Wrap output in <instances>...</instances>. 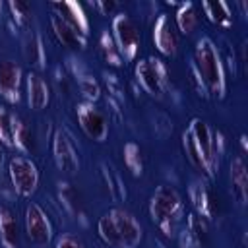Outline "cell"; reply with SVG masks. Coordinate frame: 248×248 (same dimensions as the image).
Listing matches in <instances>:
<instances>
[{"label":"cell","instance_id":"6da1fadb","mask_svg":"<svg viewBox=\"0 0 248 248\" xmlns=\"http://www.w3.org/2000/svg\"><path fill=\"white\" fill-rule=\"evenodd\" d=\"M219 136L202 118H194L182 134V147L188 161L205 176H213L219 167Z\"/></svg>","mask_w":248,"mask_h":248},{"label":"cell","instance_id":"d4e9b609","mask_svg":"<svg viewBox=\"0 0 248 248\" xmlns=\"http://www.w3.org/2000/svg\"><path fill=\"white\" fill-rule=\"evenodd\" d=\"M141 153H140V147L136 145V143H128L126 147H124V159H126V165H128V169L134 172V174H140L141 172V165L138 163H134V157H138V161H141V157H140Z\"/></svg>","mask_w":248,"mask_h":248},{"label":"cell","instance_id":"7c38bea8","mask_svg":"<svg viewBox=\"0 0 248 248\" xmlns=\"http://www.w3.org/2000/svg\"><path fill=\"white\" fill-rule=\"evenodd\" d=\"M21 66L14 60H0V97L8 103L19 101V87H21Z\"/></svg>","mask_w":248,"mask_h":248},{"label":"cell","instance_id":"3957f363","mask_svg":"<svg viewBox=\"0 0 248 248\" xmlns=\"http://www.w3.org/2000/svg\"><path fill=\"white\" fill-rule=\"evenodd\" d=\"M194 74L202 81V87H205L215 97H223V93H225L223 64H221V58H219L217 46L207 37H203V39H200L196 43V48H194Z\"/></svg>","mask_w":248,"mask_h":248},{"label":"cell","instance_id":"484cf974","mask_svg":"<svg viewBox=\"0 0 248 248\" xmlns=\"http://www.w3.org/2000/svg\"><path fill=\"white\" fill-rule=\"evenodd\" d=\"M8 8L12 10V14H14V17L19 21V23H23V21H27L29 19V16H31V6L27 4V2H21V0H16V2H10L8 4Z\"/></svg>","mask_w":248,"mask_h":248},{"label":"cell","instance_id":"cb8c5ba5","mask_svg":"<svg viewBox=\"0 0 248 248\" xmlns=\"http://www.w3.org/2000/svg\"><path fill=\"white\" fill-rule=\"evenodd\" d=\"M184 232H188V236L194 240V244H196L198 248L207 242V229H205V223H203L202 217H198V215H194V213L188 217V227H186Z\"/></svg>","mask_w":248,"mask_h":248},{"label":"cell","instance_id":"5b68a950","mask_svg":"<svg viewBox=\"0 0 248 248\" xmlns=\"http://www.w3.org/2000/svg\"><path fill=\"white\" fill-rule=\"evenodd\" d=\"M0 141L8 147H17L27 153L35 149L29 126L4 107H0Z\"/></svg>","mask_w":248,"mask_h":248},{"label":"cell","instance_id":"e0dca14e","mask_svg":"<svg viewBox=\"0 0 248 248\" xmlns=\"http://www.w3.org/2000/svg\"><path fill=\"white\" fill-rule=\"evenodd\" d=\"M231 184H232L234 198L238 200L240 205H244L246 194H248V170L242 157H234L231 163Z\"/></svg>","mask_w":248,"mask_h":248},{"label":"cell","instance_id":"8992f818","mask_svg":"<svg viewBox=\"0 0 248 248\" xmlns=\"http://www.w3.org/2000/svg\"><path fill=\"white\" fill-rule=\"evenodd\" d=\"M8 176L12 190L21 198H29L39 186V169L25 155H14L8 161Z\"/></svg>","mask_w":248,"mask_h":248},{"label":"cell","instance_id":"2e32d148","mask_svg":"<svg viewBox=\"0 0 248 248\" xmlns=\"http://www.w3.org/2000/svg\"><path fill=\"white\" fill-rule=\"evenodd\" d=\"M0 242L4 248H19V225L8 205H0Z\"/></svg>","mask_w":248,"mask_h":248},{"label":"cell","instance_id":"f1b7e54d","mask_svg":"<svg viewBox=\"0 0 248 248\" xmlns=\"http://www.w3.org/2000/svg\"><path fill=\"white\" fill-rule=\"evenodd\" d=\"M95 8H97V10H101V14H103V16H107L108 12H112V10L116 8V4H114V2H97V4H95Z\"/></svg>","mask_w":248,"mask_h":248},{"label":"cell","instance_id":"44dd1931","mask_svg":"<svg viewBox=\"0 0 248 248\" xmlns=\"http://www.w3.org/2000/svg\"><path fill=\"white\" fill-rule=\"evenodd\" d=\"M202 10L205 12L207 19L213 21L215 25L227 27V25L232 23L231 10H229V6H227L225 2H221V0H217V2H203V4H202Z\"/></svg>","mask_w":248,"mask_h":248},{"label":"cell","instance_id":"4fadbf2b","mask_svg":"<svg viewBox=\"0 0 248 248\" xmlns=\"http://www.w3.org/2000/svg\"><path fill=\"white\" fill-rule=\"evenodd\" d=\"M153 43L167 56H172L176 52V48H178V33L174 29L172 21L165 14L159 16V19L155 21V27H153Z\"/></svg>","mask_w":248,"mask_h":248},{"label":"cell","instance_id":"9c48e42d","mask_svg":"<svg viewBox=\"0 0 248 248\" xmlns=\"http://www.w3.org/2000/svg\"><path fill=\"white\" fill-rule=\"evenodd\" d=\"M112 35H114V41L118 45V50L124 54V58L132 60L136 56V52H138V46H140V31H138V25L126 14H120L112 21Z\"/></svg>","mask_w":248,"mask_h":248},{"label":"cell","instance_id":"ba28073f","mask_svg":"<svg viewBox=\"0 0 248 248\" xmlns=\"http://www.w3.org/2000/svg\"><path fill=\"white\" fill-rule=\"evenodd\" d=\"M52 155H54V163L60 170L68 172V174H74L78 172L79 169V153H78V147L72 140V136L58 128L54 132V138H52Z\"/></svg>","mask_w":248,"mask_h":248},{"label":"cell","instance_id":"603a6c76","mask_svg":"<svg viewBox=\"0 0 248 248\" xmlns=\"http://www.w3.org/2000/svg\"><path fill=\"white\" fill-rule=\"evenodd\" d=\"M60 200L64 202V205L70 209V213L74 215H79L81 209H83V203H81V196L79 192L74 188V184H62L60 186Z\"/></svg>","mask_w":248,"mask_h":248},{"label":"cell","instance_id":"30bf717a","mask_svg":"<svg viewBox=\"0 0 248 248\" xmlns=\"http://www.w3.org/2000/svg\"><path fill=\"white\" fill-rule=\"evenodd\" d=\"M136 76L147 93L157 95V97L163 95L165 85H167V70L157 58L140 60V64L136 66Z\"/></svg>","mask_w":248,"mask_h":248},{"label":"cell","instance_id":"ac0fdd59","mask_svg":"<svg viewBox=\"0 0 248 248\" xmlns=\"http://www.w3.org/2000/svg\"><path fill=\"white\" fill-rule=\"evenodd\" d=\"M56 10H60V17H64L72 27H76L79 33H83L87 37V17L83 16V10L81 6H78L76 2H56L52 4Z\"/></svg>","mask_w":248,"mask_h":248},{"label":"cell","instance_id":"8fae6325","mask_svg":"<svg viewBox=\"0 0 248 248\" xmlns=\"http://www.w3.org/2000/svg\"><path fill=\"white\" fill-rule=\"evenodd\" d=\"M78 122L87 138L93 141H105L108 136V122L103 110L93 107L91 103H83L78 107Z\"/></svg>","mask_w":248,"mask_h":248},{"label":"cell","instance_id":"83f0119b","mask_svg":"<svg viewBox=\"0 0 248 248\" xmlns=\"http://www.w3.org/2000/svg\"><path fill=\"white\" fill-rule=\"evenodd\" d=\"M79 87H81L83 95H85L89 101H93V99H97V97H99V85H97V81H95L93 78L79 79Z\"/></svg>","mask_w":248,"mask_h":248},{"label":"cell","instance_id":"7402d4cb","mask_svg":"<svg viewBox=\"0 0 248 248\" xmlns=\"http://www.w3.org/2000/svg\"><path fill=\"white\" fill-rule=\"evenodd\" d=\"M198 21H200L198 10H196V6L190 4V2H188V4H182L180 10L176 12V25H178V29H180L182 33H186V35L196 29Z\"/></svg>","mask_w":248,"mask_h":248},{"label":"cell","instance_id":"9a60e30c","mask_svg":"<svg viewBox=\"0 0 248 248\" xmlns=\"http://www.w3.org/2000/svg\"><path fill=\"white\" fill-rule=\"evenodd\" d=\"M27 103L31 108L35 110H41L48 105L50 101V89H48V83L45 81V78L37 72H31L27 76Z\"/></svg>","mask_w":248,"mask_h":248},{"label":"cell","instance_id":"d6986e66","mask_svg":"<svg viewBox=\"0 0 248 248\" xmlns=\"http://www.w3.org/2000/svg\"><path fill=\"white\" fill-rule=\"evenodd\" d=\"M23 58L33 66V68H43L45 66V46L41 37L35 31H29L23 39Z\"/></svg>","mask_w":248,"mask_h":248},{"label":"cell","instance_id":"52a82bcc","mask_svg":"<svg viewBox=\"0 0 248 248\" xmlns=\"http://www.w3.org/2000/svg\"><path fill=\"white\" fill-rule=\"evenodd\" d=\"M25 234L29 238V242L37 244V246H45L50 242L52 238V225H50V219L46 215V211L31 202L27 207H25Z\"/></svg>","mask_w":248,"mask_h":248},{"label":"cell","instance_id":"4316f807","mask_svg":"<svg viewBox=\"0 0 248 248\" xmlns=\"http://www.w3.org/2000/svg\"><path fill=\"white\" fill-rule=\"evenodd\" d=\"M54 248H85V246H83V242H81L76 234L64 232V234H60V236H58V240H56Z\"/></svg>","mask_w":248,"mask_h":248},{"label":"cell","instance_id":"5bb4252c","mask_svg":"<svg viewBox=\"0 0 248 248\" xmlns=\"http://www.w3.org/2000/svg\"><path fill=\"white\" fill-rule=\"evenodd\" d=\"M50 25H52V33H54V37L58 39L60 45H64L68 48H83L85 46V35L79 33L76 27H72L58 14H52Z\"/></svg>","mask_w":248,"mask_h":248},{"label":"cell","instance_id":"7a4b0ae2","mask_svg":"<svg viewBox=\"0 0 248 248\" xmlns=\"http://www.w3.org/2000/svg\"><path fill=\"white\" fill-rule=\"evenodd\" d=\"M97 232L107 246L114 248H136L143 236L138 219L122 207H112L103 213L97 223Z\"/></svg>","mask_w":248,"mask_h":248},{"label":"cell","instance_id":"ffe728a7","mask_svg":"<svg viewBox=\"0 0 248 248\" xmlns=\"http://www.w3.org/2000/svg\"><path fill=\"white\" fill-rule=\"evenodd\" d=\"M192 200H194V205L198 207V211H202L205 217H211V215L215 213V207H217L215 198H213L211 190H209L202 180L194 182V188H192Z\"/></svg>","mask_w":248,"mask_h":248},{"label":"cell","instance_id":"277c9868","mask_svg":"<svg viewBox=\"0 0 248 248\" xmlns=\"http://www.w3.org/2000/svg\"><path fill=\"white\" fill-rule=\"evenodd\" d=\"M184 211V203L180 194L167 184L157 186V190L151 196V203H149V215L153 219V223L165 232V234H172L180 217Z\"/></svg>","mask_w":248,"mask_h":248}]
</instances>
